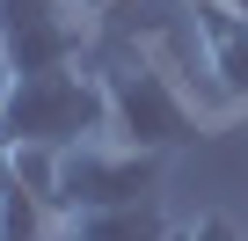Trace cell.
<instances>
[{
  "mask_svg": "<svg viewBox=\"0 0 248 241\" xmlns=\"http://www.w3.org/2000/svg\"><path fill=\"white\" fill-rule=\"evenodd\" d=\"M183 241H248V234H241L226 212H204V219H190V226H183Z\"/></svg>",
  "mask_w": 248,
  "mask_h": 241,
  "instance_id": "cell-7",
  "label": "cell"
},
{
  "mask_svg": "<svg viewBox=\"0 0 248 241\" xmlns=\"http://www.w3.org/2000/svg\"><path fill=\"white\" fill-rule=\"evenodd\" d=\"M168 241H183V226H175V234H168Z\"/></svg>",
  "mask_w": 248,
  "mask_h": 241,
  "instance_id": "cell-11",
  "label": "cell"
},
{
  "mask_svg": "<svg viewBox=\"0 0 248 241\" xmlns=\"http://www.w3.org/2000/svg\"><path fill=\"white\" fill-rule=\"evenodd\" d=\"M73 8H80L88 22H102V15H117V8H132V0H73Z\"/></svg>",
  "mask_w": 248,
  "mask_h": 241,
  "instance_id": "cell-8",
  "label": "cell"
},
{
  "mask_svg": "<svg viewBox=\"0 0 248 241\" xmlns=\"http://www.w3.org/2000/svg\"><path fill=\"white\" fill-rule=\"evenodd\" d=\"M183 15L197 30V51H204V73H212L226 117H248V15L233 0H183Z\"/></svg>",
  "mask_w": 248,
  "mask_h": 241,
  "instance_id": "cell-5",
  "label": "cell"
},
{
  "mask_svg": "<svg viewBox=\"0 0 248 241\" xmlns=\"http://www.w3.org/2000/svg\"><path fill=\"white\" fill-rule=\"evenodd\" d=\"M95 73H102V95H109V139H117V146H132V154H161V161H168L175 146L219 132V125H212V110L175 80V66L154 59L139 37H132V44H117Z\"/></svg>",
  "mask_w": 248,
  "mask_h": 241,
  "instance_id": "cell-1",
  "label": "cell"
},
{
  "mask_svg": "<svg viewBox=\"0 0 248 241\" xmlns=\"http://www.w3.org/2000/svg\"><path fill=\"white\" fill-rule=\"evenodd\" d=\"M168 234L175 226H168L161 197H146V205H117V212H66L51 241H168Z\"/></svg>",
  "mask_w": 248,
  "mask_h": 241,
  "instance_id": "cell-6",
  "label": "cell"
},
{
  "mask_svg": "<svg viewBox=\"0 0 248 241\" xmlns=\"http://www.w3.org/2000/svg\"><path fill=\"white\" fill-rule=\"evenodd\" d=\"M161 183V154H132L117 139L59 154V212H117V205H146Z\"/></svg>",
  "mask_w": 248,
  "mask_h": 241,
  "instance_id": "cell-3",
  "label": "cell"
},
{
  "mask_svg": "<svg viewBox=\"0 0 248 241\" xmlns=\"http://www.w3.org/2000/svg\"><path fill=\"white\" fill-rule=\"evenodd\" d=\"M95 139H109V95H102V73L88 59L59 66V73H22L8 110H0V146L73 154V146H95Z\"/></svg>",
  "mask_w": 248,
  "mask_h": 241,
  "instance_id": "cell-2",
  "label": "cell"
},
{
  "mask_svg": "<svg viewBox=\"0 0 248 241\" xmlns=\"http://www.w3.org/2000/svg\"><path fill=\"white\" fill-rule=\"evenodd\" d=\"M0 44H8V59H15V80L22 73H59V66L88 59L95 22L73 8V0H0Z\"/></svg>",
  "mask_w": 248,
  "mask_h": 241,
  "instance_id": "cell-4",
  "label": "cell"
},
{
  "mask_svg": "<svg viewBox=\"0 0 248 241\" xmlns=\"http://www.w3.org/2000/svg\"><path fill=\"white\" fill-rule=\"evenodd\" d=\"M8 95H15V59H8V44H0V110H8Z\"/></svg>",
  "mask_w": 248,
  "mask_h": 241,
  "instance_id": "cell-9",
  "label": "cell"
},
{
  "mask_svg": "<svg viewBox=\"0 0 248 241\" xmlns=\"http://www.w3.org/2000/svg\"><path fill=\"white\" fill-rule=\"evenodd\" d=\"M233 8H241V15H248V0H233Z\"/></svg>",
  "mask_w": 248,
  "mask_h": 241,
  "instance_id": "cell-10",
  "label": "cell"
}]
</instances>
